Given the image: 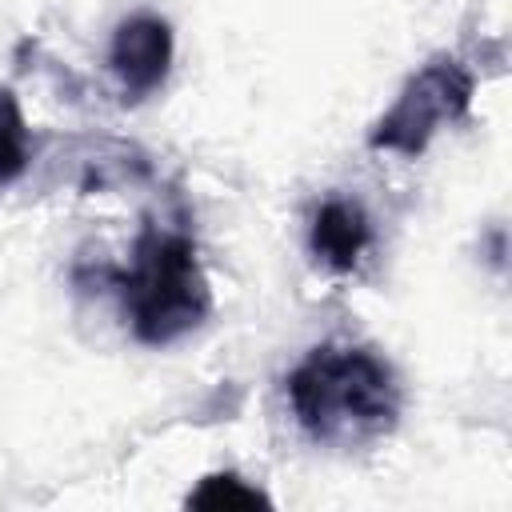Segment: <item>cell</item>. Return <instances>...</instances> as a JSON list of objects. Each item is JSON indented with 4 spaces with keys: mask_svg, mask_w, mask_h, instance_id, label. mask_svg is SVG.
I'll return each mask as SVG.
<instances>
[{
    "mask_svg": "<svg viewBox=\"0 0 512 512\" xmlns=\"http://www.w3.org/2000/svg\"><path fill=\"white\" fill-rule=\"evenodd\" d=\"M288 408L308 440L360 448L396 428L400 380L372 348L320 344L288 372Z\"/></svg>",
    "mask_w": 512,
    "mask_h": 512,
    "instance_id": "cell-1",
    "label": "cell"
},
{
    "mask_svg": "<svg viewBox=\"0 0 512 512\" xmlns=\"http://www.w3.org/2000/svg\"><path fill=\"white\" fill-rule=\"evenodd\" d=\"M108 276L120 292L132 336L144 344H172L188 336L212 308L196 244L180 224H148L132 244L128 268H112Z\"/></svg>",
    "mask_w": 512,
    "mask_h": 512,
    "instance_id": "cell-2",
    "label": "cell"
},
{
    "mask_svg": "<svg viewBox=\"0 0 512 512\" xmlns=\"http://www.w3.org/2000/svg\"><path fill=\"white\" fill-rule=\"evenodd\" d=\"M468 104H472V72L460 60L440 56V60L424 64L404 84L396 104L380 116V124L372 128V148L416 156L428 148V140L444 124L464 120Z\"/></svg>",
    "mask_w": 512,
    "mask_h": 512,
    "instance_id": "cell-3",
    "label": "cell"
},
{
    "mask_svg": "<svg viewBox=\"0 0 512 512\" xmlns=\"http://www.w3.org/2000/svg\"><path fill=\"white\" fill-rule=\"evenodd\" d=\"M108 64L120 80L124 100L152 96L164 84L168 64H172V28L160 16H148V12L128 16L112 36Z\"/></svg>",
    "mask_w": 512,
    "mask_h": 512,
    "instance_id": "cell-4",
    "label": "cell"
},
{
    "mask_svg": "<svg viewBox=\"0 0 512 512\" xmlns=\"http://www.w3.org/2000/svg\"><path fill=\"white\" fill-rule=\"evenodd\" d=\"M308 248L312 256L332 268V272H352L364 252L372 248V224L364 216V208L356 200L344 196H328L316 212H312V228H308Z\"/></svg>",
    "mask_w": 512,
    "mask_h": 512,
    "instance_id": "cell-5",
    "label": "cell"
},
{
    "mask_svg": "<svg viewBox=\"0 0 512 512\" xmlns=\"http://www.w3.org/2000/svg\"><path fill=\"white\" fill-rule=\"evenodd\" d=\"M28 168V124L8 88H0V188Z\"/></svg>",
    "mask_w": 512,
    "mask_h": 512,
    "instance_id": "cell-6",
    "label": "cell"
},
{
    "mask_svg": "<svg viewBox=\"0 0 512 512\" xmlns=\"http://www.w3.org/2000/svg\"><path fill=\"white\" fill-rule=\"evenodd\" d=\"M188 508H268V496L244 484L236 472H216L200 480V488L188 496Z\"/></svg>",
    "mask_w": 512,
    "mask_h": 512,
    "instance_id": "cell-7",
    "label": "cell"
}]
</instances>
